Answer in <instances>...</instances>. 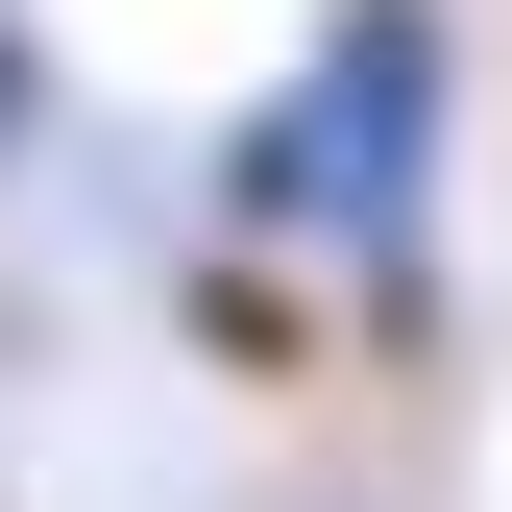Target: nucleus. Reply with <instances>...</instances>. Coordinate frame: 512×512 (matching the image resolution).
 Wrapping results in <instances>:
<instances>
[{"mask_svg": "<svg viewBox=\"0 0 512 512\" xmlns=\"http://www.w3.org/2000/svg\"><path fill=\"white\" fill-rule=\"evenodd\" d=\"M0 122H25V25H0Z\"/></svg>", "mask_w": 512, "mask_h": 512, "instance_id": "f03ea898", "label": "nucleus"}, {"mask_svg": "<svg viewBox=\"0 0 512 512\" xmlns=\"http://www.w3.org/2000/svg\"><path fill=\"white\" fill-rule=\"evenodd\" d=\"M220 196L269 244H366V269H391V244L439 220V0H342L317 74L220 147Z\"/></svg>", "mask_w": 512, "mask_h": 512, "instance_id": "f257e3e1", "label": "nucleus"}]
</instances>
